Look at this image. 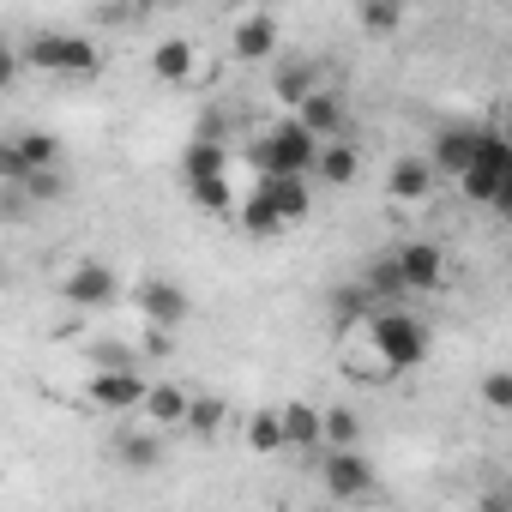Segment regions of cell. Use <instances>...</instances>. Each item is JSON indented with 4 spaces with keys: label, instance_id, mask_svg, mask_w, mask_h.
Returning <instances> with one entry per match:
<instances>
[{
    "label": "cell",
    "instance_id": "1",
    "mask_svg": "<svg viewBox=\"0 0 512 512\" xmlns=\"http://www.w3.org/2000/svg\"><path fill=\"white\" fill-rule=\"evenodd\" d=\"M458 187H464V199H476L488 211H512V145L494 127L476 133V151L458 169Z\"/></svg>",
    "mask_w": 512,
    "mask_h": 512
},
{
    "label": "cell",
    "instance_id": "2",
    "mask_svg": "<svg viewBox=\"0 0 512 512\" xmlns=\"http://www.w3.org/2000/svg\"><path fill=\"white\" fill-rule=\"evenodd\" d=\"M25 67L49 73V79H97L103 73V49L85 31H37L25 43Z\"/></svg>",
    "mask_w": 512,
    "mask_h": 512
},
{
    "label": "cell",
    "instance_id": "3",
    "mask_svg": "<svg viewBox=\"0 0 512 512\" xmlns=\"http://www.w3.org/2000/svg\"><path fill=\"white\" fill-rule=\"evenodd\" d=\"M362 326H368L374 356H380L392 374H410V368L428 362V326H422L416 314H404V308H374Z\"/></svg>",
    "mask_w": 512,
    "mask_h": 512
},
{
    "label": "cell",
    "instance_id": "4",
    "mask_svg": "<svg viewBox=\"0 0 512 512\" xmlns=\"http://www.w3.org/2000/svg\"><path fill=\"white\" fill-rule=\"evenodd\" d=\"M314 151H320V139L302 121H278L253 145V163H260V175H314Z\"/></svg>",
    "mask_w": 512,
    "mask_h": 512
},
{
    "label": "cell",
    "instance_id": "5",
    "mask_svg": "<svg viewBox=\"0 0 512 512\" xmlns=\"http://www.w3.org/2000/svg\"><path fill=\"white\" fill-rule=\"evenodd\" d=\"M320 476H326V494L332 500H362L374 488V464L362 446H320Z\"/></svg>",
    "mask_w": 512,
    "mask_h": 512
},
{
    "label": "cell",
    "instance_id": "6",
    "mask_svg": "<svg viewBox=\"0 0 512 512\" xmlns=\"http://www.w3.org/2000/svg\"><path fill=\"white\" fill-rule=\"evenodd\" d=\"M85 398H91L97 410H109V416H133V410H139V398H145V374H139L133 362H109V368H97V374H91Z\"/></svg>",
    "mask_w": 512,
    "mask_h": 512
},
{
    "label": "cell",
    "instance_id": "7",
    "mask_svg": "<svg viewBox=\"0 0 512 512\" xmlns=\"http://www.w3.org/2000/svg\"><path fill=\"white\" fill-rule=\"evenodd\" d=\"M133 308H139V320H145L151 332H175V326L193 314L187 290H181V284H169V278H139V290H133Z\"/></svg>",
    "mask_w": 512,
    "mask_h": 512
},
{
    "label": "cell",
    "instance_id": "8",
    "mask_svg": "<svg viewBox=\"0 0 512 512\" xmlns=\"http://www.w3.org/2000/svg\"><path fill=\"white\" fill-rule=\"evenodd\" d=\"M61 163V139L55 133H19V139H0V181H25L31 169H55Z\"/></svg>",
    "mask_w": 512,
    "mask_h": 512
},
{
    "label": "cell",
    "instance_id": "9",
    "mask_svg": "<svg viewBox=\"0 0 512 512\" xmlns=\"http://www.w3.org/2000/svg\"><path fill=\"white\" fill-rule=\"evenodd\" d=\"M61 296H67L73 308H109V302L121 296V278H115L103 260H79V266L61 278Z\"/></svg>",
    "mask_w": 512,
    "mask_h": 512
},
{
    "label": "cell",
    "instance_id": "10",
    "mask_svg": "<svg viewBox=\"0 0 512 512\" xmlns=\"http://www.w3.org/2000/svg\"><path fill=\"white\" fill-rule=\"evenodd\" d=\"M392 260H398L404 290H440V284H446V253H440L434 241H410V247L392 253Z\"/></svg>",
    "mask_w": 512,
    "mask_h": 512
},
{
    "label": "cell",
    "instance_id": "11",
    "mask_svg": "<svg viewBox=\"0 0 512 512\" xmlns=\"http://www.w3.org/2000/svg\"><path fill=\"white\" fill-rule=\"evenodd\" d=\"M296 121H302L314 139H338V133H350V115H344L338 91H326V85H314V91L296 103Z\"/></svg>",
    "mask_w": 512,
    "mask_h": 512
},
{
    "label": "cell",
    "instance_id": "12",
    "mask_svg": "<svg viewBox=\"0 0 512 512\" xmlns=\"http://www.w3.org/2000/svg\"><path fill=\"white\" fill-rule=\"evenodd\" d=\"M476 133H482V127H470V121L440 127V133H434V157H428V169H434V175H446V181H458V169H464V163H470V151H476Z\"/></svg>",
    "mask_w": 512,
    "mask_h": 512
},
{
    "label": "cell",
    "instance_id": "13",
    "mask_svg": "<svg viewBox=\"0 0 512 512\" xmlns=\"http://www.w3.org/2000/svg\"><path fill=\"white\" fill-rule=\"evenodd\" d=\"M229 43H235V61L260 67V61H272V49H278V19H272V13H247Z\"/></svg>",
    "mask_w": 512,
    "mask_h": 512
},
{
    "label": "cell",
    "instance_id": "14",
    "mask_svg": "<svg viewBox=\"0 0 512 512\" xmlns=\"http://www.w3.org/2000/svg\"><path fill=\"white\" fill-rule=\"evenodd\" d=\"M314 175L326 181V187H350L356 175H362V151L338 133V139H320V151H314Z\"/></svg>",
    "mask_w": 512,
    "mask_h": 512
},
{
    "label": "cell",
    "instance_id": "15",
    "mask_svg": "<svg viewBox=\"0 0 512 512\" xmlns=\"http://www.w3.org/2000/svg\"><path fill=\"white\" fill-rule=\"evenodd\" d=\"M434 169H428V157H398L392 163V175H386V193L398 199V205H422L428 193H434Z\"/></svg>",
    "mask_w": 512,
    "mask_h": 512
},
{
    "label": "cell",
    "instance_id": "16",
    "mask_svg": "<svg viewBox=\"0 0 512 512\" xmlns=\"http://www.w3.org/2000/svg\"><path fill=\"white\" fill-rule=\"evenodd\" d=\"M151 73H157L163 85H193V73H199L193 43H187V37H163V43L151 49Z\"/></svg>",
    "mask_w": 512,
    "mask_h": 512
},
{
    "label": "cell",
    "instance_id": "17",
    "mask_svg": "<svg viewBox=\"0 0 512 512\" xmlns=\"http://www.w3.org/2000/svg\"><path fill=\"white\" fill-rule=\"evenodd\" d=\"M260 193L278 205L284 223H302L308 205H314V199H308V175H260Z\"/></svg>",
    "mask_w": 512,
    "mask_h": 512
},
{
    "label": "cell",
    "instance_id": "18",
    "mask_svg": "<svg viewBox=\"0 0 512 512\" xmlns=\"http://www.w3.org/2000/svg\"><path fill=\"white\" fill-rule=\"evenodd\" d=\"M187 398H193V392H181L175 380H163V386H145L139 410H145L157 428H181V416H187Z\"/></svg>",
    "mask_w": 512,
    "mask_h": 512
},
{
    "label": "cell",
    "instance_id": "19",
    "mask_svg": "<svg viewBox=\"0 0 512 512\" xmlns=\"http://www.w3.org/2000/svg\"><path fill=\"white\" fill-rule=\"evenodd\" d=\"M278 422H284V446H296V452H320V446H326V440H320V410H314V404H284Z\"/></svg>",
    "mask_w": 512,
    "mask_h": 512
},
{
    "label": "cell",
    "instance_id": "20",
    "mask_svg": "<svg viewBox=\"0 0 512 512\" xmlns=\"http://www.w3.org/2000/svg\"><path fill=\"white\" fill-rule=\"evenodd\" d=\"M115 452H121V464H127L133 476H151V470L163 464V440L145 434V428H127V434L115 440Z\"/></svg>",
    "mask_w": 512,
    "mask_h": 512
},
{
    "label": "cell",
    "instance_id": "21",
    "mask_svg": "<svg viewBox=\"0 0 512 512\" xmlns=\"http://www.w3.org/2000/svg\"><path fill=\"white\" fill-rule=\"evenodd\" d=\"M205 175H229V151L223 139H193L181 157V181H205Z\"/></svg>",
    "mask_w": 512,
    "mask_h": 512
},
{
    "label": "cell",
    "instance_id": "22",
    "mask_svg": "<svg viewBox=\"0 0 512 512\" xmlns=\"http://www.w3.org/2000/svg\"><path fill=\"white\" fill-rule=\"evenodd\" d=\"M374 314V290L356 278V284H344V290H332V326L338 332H350V326H362Z\"/></svg>",
    "mask_w": 512,
    "mask_h": 512
},
{
    "label": "cell",
    "instance_id": "23",
    "mask_svg": "<svg viewBox=\"0 0 512 512\" xmlns=\"http://www.w3.org/2000/svg\"><path fill=\"white\" fill-rule=\"evenodd\" d=\"M241 229H247L253 241H266V235H278V229H290V223L278 217V205H272L260 187H253V199H241Z\"/></svg>",
    "mask_w": 512,
    "mask_h": 512
},
{
    "label": "cell",
    "instance_id": "24",
    "mask_svg": "<svg viewBox=\"0 0 512 512\" xmlns=\"http://www.w3.org/2000/svg\"><path fill=\"white\" fill-rule=\"evenodd\" d=\"M356 19H362L368 37H398L404 31V0H362Z\"/></svg>",
    "mask_w": 512,
    "mask_h": 512
},
{
    "label": "cell",
    "instance_id": "25",
    "mask_svg": "<svg viewBox=\"0 0 512 512\" xmlns=\"http://www.w3.org/2000/svg\"><path fill=\"white\" fill-rule=\"evenodd\" d=\"M247 452H260V458H278V452H284V422H278V410L247 416Z\"/></svg>",
    "mask_w": 512,
    "mask_h": 512
},
{
    "label": "cell",
    "instance_id": "26",
    "mask_svg": "<svg viewBox=\"0 0 512 512\" xmlns=\"http://www.w3.org/2000/svg\"><path fill=\"white\" fill-rule=\"evenodd\" d=\"M320 440H326V446H362V416H356L350 404L320 410Z\"/></svg>",
    "mask_w": 512,
    "mask_h": 512
},
{
    "label": "cell",
    "instance_id": "27",
    "mask_svg": "<svg viewBox=\"0 0 512 512\" xmlns=\"http://www.w3.org/2000/svg\"><path fill=\"white\" fill-rule=\"evenodd\" d=\"M31 205H55V199H67V175H61V163L55 169H31L25 181H13Z\"/></svg>",
    "mask_w": 512,
    "mask_h": 512
},
{
    "label": "cell",
    "instance_id": "28",
    "mask_svg": "<svg viewBox=\"0 0 512 512\" xmlns=\"http://www.w3.org/2000/svg\"><path fill=\"white\" fill-rule=\"evenodd\" d=\"M187 193H193V205H199V211H211V217H229V211H235L229 175H205V181H187Z\"/></svg>",
    "mask_w": 512,
    "mask_h": 512
},
{
    "label": "cell",
    "instance_id": "29",
    "mask_svg": "<svg viewBox=\"0 0 512 512\" xmlns=\"http://www.w3.org/2000/svg\"><path fill=\"white\" fill-rule=\"evenodd\" d=\"M223 398H187V416H181V428H193L199 440H211V434H223Z\"/></svg>",
    "mask_w": 512,
    "mask_h": 512
},
{
    "label": "cell",
    "instance_id": "30",
    "mask_svg": "<svg viewBox=\"0 0 512 512\" xmlns=\"http://www.w3.org/2000/svg\"><path fill=\"white\" fill-rule=\"evenodd\" d=\"M362 284L374 290V302H392V296H404V278H398V260H374V266L362 272Z\"/></svg>",
    "mask_w": 512,
    "mask_h": 512
},
{
    "label": "cell",
    "instance_id": "31",
    "mask_svg": "<svg viewBox=\"0 0 512 512\" xmlns=\"http://www.w3.org/2000/svg\"><path fill=\"white\" fill-rule=\"evenodd\" d=\"M308 91H314V67H308V61H290V67L278 73V97H284V103H302Z\"/></svg>",
    "mask_w": 512,
    "mask_h": 512
},
{
    "label": "cell",
    "instance_id": "32",
    "mask_svg": "<svg viewBox=\"0 0 512 512\" xmlns=\"http://www.w3.org/2000/svg\"><path fill=\"white\" fill-rule=\"evenodd\" d=\"M482 404H488V410H512V374H506V368H494V374L482 380Z\"/></svg>",
    "mask_w": 512,
    "mask_h": 512
},
{
    "label": "cell",
    "instance_id": "33",
    "mask_svg": "<svg viewBox=\"0 0 512 512\" xmlns=\"http://www.w3.org/2000/svg\"><path fill=\"white\" fill-rule=\"evenodd\" d=\"M13 73H19V61H13V49H7V43H0V91L13 85Z\"/></svg>",
    "mask_w": 512,
    "mask_h": 512
},
{
    "label": "cell",
    "instance_id": "34",
    "mask_svg": "<svg viewBox=\"0 0 512 512\" xmlns=\"http://www.w3.org/2000/svg\"><path fill=\"white\" fill-rule=\"evenodd\" d=\"M0 284H7V266H0Z\"/></svg>",
    "mask_w": 512,
    "mask_h": 512
}]
</instances>
